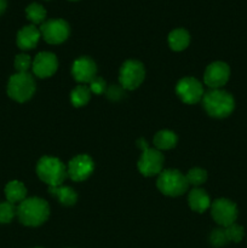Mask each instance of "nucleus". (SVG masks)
I'll return each instance as SVG.
<instances>
[{
  "label": "nucleus",
  "instance_id": "obj_2",
  "mask_svg": "<svg viewBox=\"0 0 247 248\" xmlns=\"http://www.w3.org/2000/svg\"><path fill=\"white\" fill-rule=\"evenodd\" d=\"M203 108L213 118H227L235 108V101L229 92L220 89L211 90L202 97Z\"/></svg>",
  "mask_w": 247,
  "mask_h": 248
},
{
  "label": "nucleus",
  "instance_id": "obj_28",
  "mask_svg": "<svg viewBox=\"0 0 247 248\" xmlns=\"http://www.w3.org/2000/svg\"><path fill=\"white\" fill-rule=\"evenodd\" d=\"M107 97L111 101H119V99L123 98L125 96V89H123V86H118V85H111L110 87L107 89Z\"/></svg>",
  "mask_w": 247,
  "mask_h": 248
},
{
  "label": "nucleus",
  "instance_id": "obj_10",
  "mask_svg": "<svg viewBox=\"0 0 247 248\" xmlns=\"http://www.w3.org/2000/svg\"><path fill=\"white\" fill-rule=\"evenodd\" d=\"M176 92L179 98L186 104H195L203 97V89L201 82L195 78H183L176 86Z\"/></svg>",
  "mask_w": 247,
  "mask_h": 248
},
{
  "label": "nucleus",
  "instance_id": "obj_13",
  "mask_svg": "<svg viewBox=\"0 0 247 248\" xmlns=\"http://www.w3.org/2000/svg\"><path fill=\"white\" fill-rule=\"evenodd\" d=\"M31 68L36 77L48 78L56 73L58 68L57 57L52 52H40L31 63Z\"/></svg>",
  "mask_w": 247,
  "mask_h": 248
},
{
  "label": "nucleus",
  "instance_id": "obj_15",
  "mask_svg": "<svg viewBox=\"0 0 247 248\" xmlns=\"http://www.w3.org/2000/svg\"><path fill=\"white\" fill-rule=\"evenodd\" d=\"M41 33L34 24L26 26L17 33V45L22 50H31L39 43Z\"/></svg>",
  "mask_w": 247,
  "mask_h": 248
},
{
  "label": "nucleus",
  "instance_id": "obj_4",
  "mask_svg": "<svg viewBox=\"0 0 247 248\" xmlns=\"http://www.w3.org/2000/svg\"><path fill=\"white\" fill-rule=\"evenodd\" d=\"M137 147L142 149V155L138 161V170L145 177H153L160 174L164 165V155L160 150L148 147L147 140L139 138L137 140Z\"/></svg>",
  "mask_w": 247,
  "mask_h": 248
},
{
  "label": "nucleus",
  "instance_id": "obj_25",
  "mask_svg": "<svg viewBox=\"0 0 247 248\" xmlns=\"http://www.w3.org/2000/svg\"><path fill=\"white\" fill-rule=\"evenodd\" d=\"M225 232H227V236L229 239V241L232 242H240L242 239H244V235H245V230L241 225H237V224H232L229 227L224 228Z\"/></svg>",
  "mask_w": 247,
  "mask_h": 248
},
{
  "label": "nucleus",
  "instance_id": "obj_3",
  "mask_svg": "<svg viewBox=\"0 0 247 248\" xmlns=\"http://www.w3.org/2000/svg\"><path fill=\"white\" fill-rule=\"evenodd\" d=\"M36 173L39 178L48 186H57L64 182L67 177V169L57 157L44 156L36 165Z\"/></svg>",
  "mask_w": 247,
  "mask_h": 248
},
{
  "label": "nucleus",
  "instance_id": "obj_8",
  "mask_svg": "<svg viewBox=\"0 0 247 248\" xmlns=\"http://www.w3.org/2000/svg\"><path fill=\"white\" fill-rule=\"evenodd\" d=\"M40 33L44 40L48 44H61L69 36V24L63 19H48L40 26Z\"/></svg>",
  "mask_w": 247,
  "mask_h": 248
},
{
  "label": "nucleus",
  "instance_id": "obj_21",
  "mask_svg": "<svg viewBox=\"0 0 247 248\" xmlns=\"http://www.w3.org/2000/svg\"><path fill=\"white\" fill-rule=\"evenodd\" d=\"M91 98V90L89 86L85 85H79L75 87L70 94V101H72L74 107H84L89 103Z\"/></svg>",
  "mask_w": 247,
  "mask_h": 248
},
{
  "label": "nucleus",
  "instance_id": "obj_18",
  "mask_svg": "<svg viewBox=\"0 0 247 248\" xmlns=\"http://www.w3.org/2000/svg\"><path fill=\"white\" fill-rule=\"evenodd\" d=\"M189 43H190V35L185 29H174L169 34V45L173 51L185 50Z\"/></svg>",
  "mask_w": 247,
  "mask_h": 248
},
{
  "label": "nucleus",
  "instance_id": "obj_6",
  "mask_svg": "<svg viewBox=\"0 0 247 248\" xmlns=\"http://www.w3.org/2000/svg\"><path fill=\"white\" fill-rule=\"evenodd\" d=\"M35 92V82L29 73L14 74L7 84V94L16 102L23 103L31 98Z\"/></svg>",
  "mask_w": 247,
  "mask_h": 248
},
{
  "label": "nucleus",
  "instance_id": "obj_17",
  "mask_svg": "<svg viewBox=\"0 0 247 248\" xmlns=\"http://www.w3.org/2000/svg\"><path fill=\"white\" fill-rule=\"evenodd\" d=\"M5 196L6 200L11 203H21L22 201L26 200L27 188L24 184L19 181H11L5 186Z\"/></svg>",
  "mask_w": 247,
  "mask_h": 248
},
{
  "label": "nucleus",
  "instance_id": "obj_24",
  "mask_svg": "<svg viewBox=\"0 0 247 248\" xmlns=\"http://www.w3.org/2000/svg\"><path fill=\"white\" fill-rule=\"evenodd\" d=\"M16 208H15L14 203L9 202H0V224H6L14 219L15 215H16Z\"/></svg>",
  "mask_w": 247,
  "mask_h": 248
},
{
  "label": "nucleus",
  "instance_id": "obj_19",
  "mask_svg": "<svg viewBox=\"0 0 247 248\" xmlns=\"http://www.w3.org/2000/svg\"><path fill=\"white\" fill-rule=\"evenodd\" d=\"M51 195L57 196L60 202L64 206H73L77 200V195L70 186H48Z\"/></svg>",
  "mask_w": 247,
  "mask_h": 248
},
{
  "label": "nucleus",
  "instance_id": "obj_31",
  "mask_svg": "<svg viewBox=\"0 0 247 248\" xmlns=\"http://www.w3.org/2000/svg\"><path fill=\"white\" fill-rule=\"evenodd\" d=\"M70 1H77V0H70Z\"/></svg>",
  "mask_w": 247,
  "mask_h": 248
},
{
  "label": "nucleus",
  "instance_id": "obj_26",
  "mask_svg": "<svg viewBox=\"0 0 247 248\" xmlns=\"http://www.w3.org/2000/svg\"><path fill=\"white\" fill-rule=\"evenodd\" d=\"M211 244L215 247H223L229 242L225 229H215L210 235Z\"/></svg>",
  "mask_w": 247,
  "mask_h": 248
},
{
  "label": "nucleus",
  "instance_id": "obj_12",
  "mask_svg": "<svg viewBox=\"0 0 247 248\" xmlns=\"http://www.w3.org/2000/svg\"><path fill=\"white\" fill-rule=\"evenodd\" d=\"M94 169V164L89 155H77L73 157L67 167V176L74 182H82L90 177Z\"/></svg>",
  "mask_w": 247,
  "mask_h": 248
},
{
  "label": "nucleus",
  "instance_id": "obj_11",
  "mask_svg": "<svg viewBox=\"0 0 247 248\" xmlns=\"http://www.w3.org/2000/svg\"><path fill=\"white\" fill-rule=\"evenodd\" d=\"M230 77V68L227 63L213 62L206 68L205 75H203V81L210 89H220L228 82Z\"/></svg>",
  "mask_w": 247,
  "mask_h": 248
},
{
  "label": "nucleus",
  "instance_id": "obj_14",
  "mask_svg": "<svg viewBox=\"0 0 247 248\" xmlns=\"http://www.w3.org/2000/svg\"><path fill=\"white\" fill-rule=\"evenodd\" d=\"M97 65L91 58L81 57L73 63L72 74L77 82L90 84L96 78Z\"/></svg>",
  "mask_w": 247,
  "mask_h": 248
},
{
  "label": "nucleus",
  "instance_id": "obj_9",
  "mask_svg": "<svg viewBox=\"0 0 247 248\" xmlns=\"http://www.w3.org/2000/svg\"><path fill=\"white\" fill-rule=\"evenodd\" d=\"M211 215L215 222L220 227H229L234 224L237 218V207L228 199H218L211 205Z\"/></svg>",
  "mask_w": 247,
  "mask_h": 248
},
{
  "label": "nucleus",
  "instance_id": "obj_20",
  "mask_svg": "<svg viewBox=\"0 0 247 248\" xmlns=\"http://www.w3.org/2000/svg\"><path fill=\"white\" fill-rule=\"evenodd\" d=\"M177 140H178V138H177L176 133L172 132V131H169V130L159 131V132L154 136L155 149L157 150L172 149V148L176 147Z\"/></svg>",
  "mask_w": 247,
  "mask_h": 248
},
{
  "label": "nucleus",
  "instance_id": "obj_27",
  "mask_svg": "<svg viewBox=\"0 0 247 248\" xmlns=\"http://www.w3.org/2000/svg\"><path fill=\"white\" fill-rule=\"evenodd\" d=\"M31 60L28 55H17L15 58V68L17 73H28V69L31 67Z\"/></svg>",
  "mask_w": 247,
  "mask_h": 248
},
{
  "label": "nucleus",
  "instance_id": "obj_32",
  "mask_svg": "<svg viewBox=\"0 0 247 248\" xmlns=\"http://www.w3.org/2000/svg\"><path fill=\"white\" fill-rule=\"evenodd\" d=\"M36 248H40V247H36Z\"/></svg>",
  "mask_w": 247,
  "mask_h": 248
},
{
  "label": "nucleus",
  "instance_id": "obj_7",
  "mask_svg": "<svg viewBox=\"0 0 247 248\" xmlns=\"http://www.w3.org/2000/svg\"><path fill=\"white\" fill-rule=\"evenodd\" d=\"M144 77L145 70L142 63L135 60H128L121 65L119 81L123 89L135 90L142 84Z\"/></svg>",
  "mask_w": 247,
  "mask_h": 248
},
{
  "label": "nucleus",
  "instance_id": "obj_5",
  "mask_svg": "<svg viewBox=\"0 0 247 248\" xmlns=\"http://www.w3.org/2000/svg\"><path fill=\"white\" fill-rule=\"evenodd\" d=\"M157 189L166 196H179L188 190L189 183L186 177L177 170L161 171L156 181Z\"/></svg>",
  "mask_w": 247,
  "mask_h": 248
},
{
  "label": "nucleus",
  "instance_id": "obj_29",
  "mask_svg": "<svg viewBox=\"0 0 247 248\" xmlns=\"http://www.w3.org/2000/svg\"><path fill=\"white\" fill-rule=\"evenodd\" d=\"M90 90L91 92L96 94H102L107 91V84L102 78H94L91 82H90Z\"/></svg>",
  "mask_w": 247,
  "mask_h": 248
},
{
  "label": "nucleus",
  "instance_id": "obj_1",
  "mask_svg": "<svg viewBox=\"0 0 247 248\" xmlns=\"http://www.w3.org/2000/svg\"><path fill=\"white\" fill-rule=\"evenodd\" d=\"M19 222L27 227H39L50 215L47 202L40 198H29L22 201L16 211Z\"/></svg>",
  "mask_w": 247,
  "mask_h": 248
},
{
  "label": "nucleus",
  "instance_id": "obj_30",
  "mask_svg": "<svg viewBox=\"0 0 247 248\" xmlns=\"http://www.w3.org/2000/svg\"><path fill=\"white\" fill-rule=\"evenodd\" d=\"M7 6V0H0V15L4 14Z\"/></svg>",
  "mask_w": 247,
  "mask_h": 248
},
{
  "label": "nucleus",
  "instance_id": "obj_16",
  "mask_svg": "<svg viewBox=\"0 0 247 248\" xmlns=\"http://www.w3.org/2000/svg\"><path fill=\"white\" fill-rule=\"evenodd\" d=\"M188 202H189V207L191 208L193 211L199 213L205 212L206 210L211 207V200L210 196L207 195L205 190L202 189H193V190L189 193L188 195Z\"/></svg>",
  "mask_w": 247,
  "mask_h": 248
},
{
  "label": "nucleus",
  "instance_id": "obj_23",
  "mask_svg": "<svg viewBox=\"0 0 247 248\" xmlns=\"http://www.w3.org/2000/svg\"><path fill=\"white\" fill-rule=\"evenodd\" d=\"M185 177L189 184L198 186L205 183L206 179H207V172H206L205 170L195 167V169H191L190 171L186 173Z\"/></svg>",
  "mask_w": 247,
  "mask_h": 248
},
{
  "label": "nucleus",
  "instance_id": "obj_22",
  "mask_svg": "<svg viewBox=\"0 0 247 248\" xmlns=\"http://www.w3.org/2000/svg\"><path fill=\"white\" fill-rule=\"evenodd\" d=\"M27 18L33 24H43L46 18V10L44 9L43 5L33 2L26 9Z\"/></svg>",
  "mask_w": 247,
  "mask_h": 248
}]
</instances>
